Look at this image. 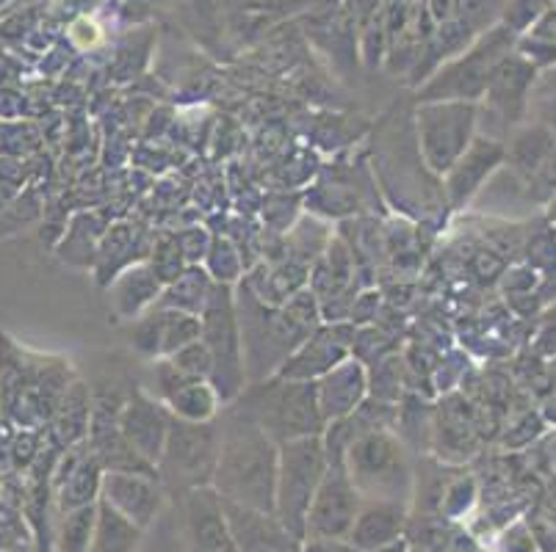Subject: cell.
<instances>
[{"label": "cell", "mask_w": 556, "mask_h": 552, "mask_svg": "<svg viewBox=\"0 0 556 552\" xmlns=\"http://www.w3.org/2000/svg\"><path fill=\"white\" fill-rule=\"evenodd\" d=\"M219 432V462L211 486L222 500L275 514L280 445L241 412H232Z\"/></svg>", "instance_id": "6da1fadb"}, {"label": "cell", "mask_w": 556, "mask_h": 552, "mask_svg": "<svg viewBox=\"0 0 556 552\" xmlns=\"http://www.w3.org/2000/svg\"><path fill=\"white\" fill-rule=\"evenodd\" d=\"M239 412L269 434L277 445L288 439L316 437L325 432V414L318 407V389L311 382L255 384L239 395Z\"/></svg>", "instance_id": "7a4b0ae2"}, {"label": "cell", "mask_w": 556, "mask_h": 552, "mask_svg": "<svg viewBox=\"0 0 556 552\" xmlns=\"http://www.w3.org/2000/svg\"><path fill=\"white\" fill-rule=\"evenodd\" d=\"M343 464L361 498L374 503L402 505L413 489L407 453L402 442L386 432H363L343 448Z\"/></svg>", "instance_id": "3957f363"}, {"label": "cell", "mask_w": 556, "mask_h": 552, "mask_svg": "<svg viewBox=\"0 0 556 552\" xmlns=\"http://www.w3.org/2000/svg\"><path fill=\"white\" fill-rule=\"evenodd\" d=\"M327 473V445L316 437L288 439L280 445L275 489V516L294 539L305 541V523L316 489Z\"/></svg>", "instance_id": "277c9868"}, {"label": "cell", "mask_w": 556, "mask_h": 552, "mask_svg": "<svg viewBox=\"0 0 556 552\" xmlns=\"http://www.w3.org/2000/svg\"><path fill=\"white\" fill-rule=\"evenodd\" d=\"M200 341L208 346L214 359V384L219 401H232L244 389V351H241V329L236 307L227 287H211V296L202 307Z\"/></svg>", "instance_id": "5b68a950"}, {"label": "cell", "mask_w": 556, "mask_h": 552, "mask_svg": "<svg viewBox=\"0 0 556 552\" xmlns=\"http://www.w3.org/2000/svg\"><path fill=\"white\" fill-rule=\"evenodd\" d=\"M222 432L214 423H191L175 418L169 423L164 453L159 459V470L164 480L175 489H194L211 486L219 462Z\"/></svg>", "instance_id": "8992f818"}, {"label": "cell", "mask_w": 556, "mask_h": 552, "mask_svg": "<svg viewBox=\"0 0 556 552\" xmlns=\"http://www.w3.org/2000/svg\"><path fill=\"white\" fill-rule=\"evenodd\" d=\"M336 442L327 448V473L313 498L305 523V541L311 539H346L357 514H361V495L349 478L343 464V448L338 428H332Z\"/></svg>", "instance_id": "52a82bcc"}, {"label": "cell", "mask_w": 556, "mask_h": 552, "mask_svg": "<svg viewBox=\"0 0 556 552\" xmlns=\"http://www.w3.org/2000/svg\"><path fill=\"white\" fill-rule=\"evenodd\" d=\"M473 114L477 108L465 103L432 105L418 114L424 155L432 169L446 171L463 158V152L468 150V141H471Z\"/></svg>", "instance_id": "ba28073f"}, {"label": "cell", "mask_w": 556, "mask_h": 552, "mask_svg": "<svg viewBox=\"0 0 556 552\" xmlns=\"http://www.w3.org/2000/svg\"><path fill=\"white\" fill-rule=\"evenodd\" d=\"M184 516L191 552H239L227 525L225 503L214 486L186 489Z\"/></svg>", "instance_id": "9c48e42d"}, {"label": "cell", "mask_w": 556, "mask_h": 552, "mask_svg": "<svg viewBox=\"0 0 556 552\" xmlns=\"http://www.w3.org/2000/svg\"><path fill=\"white\" fill-rule=\"evenodd\" d=\"M169 423L172 420L166 418L164 409L148 393H141V389L130 393V398L119 409V434L134 448V453L144 459L150 467H159L166 434H169Z\"/></svg>", "instance_id": "30bf717a"}, {"label": "cell", "mask_w": 556, "mask_h": 552, "mask_svg": "<svg viewBox=\"0 0 556 552\" xmlns=\"http://www.w3.org/2000/svg\"><path fill=\"white\" fill-rule=\"evenodd\" d=\"M225 503L227 525L239 552H300V539L288 534L286 525L269 511H257L250 505Z\"/></svg>", "instance_id": "8fae6325"}, {"label": "cell", "mask_w": 556, "mask_h": 552, "mask_svg": "<svg viewBox=\"0 0 556 552\" xmlns=\"http://www.w3.org/2000/svg\"><path fill=\"white\" fill-rule=\"evenodd\" d=\"M100 495L141 530L150 528L161 509V489L150 475L141 473H105Z\"/></svg>", "instance_id": "7c38bea8"}, {"label": "cell", "mask_w": 556, "mask_h": 552, "mask_svg": "<svg viewBox=\"0 0 556 552\" xmlns=\"http://www.w3.org/2000/svg\"><path fill=\"white\" fill-rule=\"evenodd\" d=\"M202 323L191 312L161 310L141 318L134 329V346L148 357H172L189 343L200 341Z\"/></svg>", "instance_id": "4fadbf2b"}, {"label": "cell", "mask_w": 556, "mask_h": 552, "mask_svg": "<svg viewBox=\"0 0 556 552\" xmlns=\"http://www.w3.org/2000/svg\"><path fill=\"white\" fill-rule=\"evenodd\" d=\"M318 389V407L325 420H343L355 412L361 403L363 393H366V376H363L361 364L357 362H343L341 368H332L325 373V382L316 384Z\"/></svg>", "instance_id": "5bb4252c"}, {"label": "cell", "mask_w": 556, "mask_h": 552, "mask_svg": "<svg viewBox=\"0 0 556 552\" xmlns=\"http://www.w3.org/2000/svg\"><path fill=\"white\" fill-rule=\"evenodd\" d=\"M404 528V509L396 503H371L366 511H361L349 530V544L355 550H382L393 544Z\"/></svg>", "instance_id": "9a60e30c"}, {"label": "cell", "mask_w": 556, "mask_h": 552, "mask_svg": "<svg viewBox=\"0 0 556 552\" xmlns=\"http://www.w3.org/2000/svg\"><path fill=\"white\" fill-rule=\"evenodd\" d=\"M141 528H136L128 516H123L114 505L98 500V519L89 552H134L139 547Z\"/></svg>", "instance_id": "2e32d148"}, {"label": "cell", "mask_w": 556, "mask_h": 552, "mask_svg": "<svg viewBox=\"0 0 556 552\" xmlns=\"http://www.w3.org/2000/svg\"><path fill=\"white\" fill-rule=\"evenodd\" d=\"M498 158H502V150L490 141H477L471 150H465L463 158L452 166V177H448V191H452L454 200L463 202L465 196H471L482 177L498 164Z\"/></svg>", "instance_id": "e0dca14e"}, {"label": "cell", "mask_w": 556, "mask_h": 552, "mask_svg": "<svg viewBox=\"0 0 556 552\" xmlns=\"http://www.w3.org/2000/svg\"><path fill=\"white\" fill-rule=\"evenodd\" d=\"M164 403L175 418L191 420V423H208L219 409V395H216L214 384L205 382V378H189Z\"/></svg>", "instance_id": "ac0fdd59"}, {"label": "cell", "mask_w": 556, "mask_h": 552, "mask_svg": "<svg viewBox=\"0 0 556 552\" xmlns=\"http://www.w3.org/2000/svg\"><path fill=\"white\" fill-rule=\"evenodd\" d=\"M159 291H161L159 273L150 271V268H134V271L125 273L123 280L116 282V293H119L116 304H119V310L125 312L130 296H136L134 298V316H136V312L153 304V298L159 296Z\"/></svg>", "instance_id": "d6986e66"}, {"label": "cell", "mask_w": 556, "mask_h": 552, "mask_svg": "<svg viewBox=\"0 0 556 552\" xmlns=\"http://www.w3.org/2000/svg\"><path fill=\"white\" fill-rule=\"evenodd\" d=\"M94 519H98V505H80L78 511H73L64 525L62 544L64 552H89V544H92L94 534Z\"/></svg>", "instance_id": "ffe728a7"}, {"label": "cell", "mask_w": 556, "mask_h": 552, "mask_svg": "<svg viewBox=\"0 0 556 552\" xmlns=\"http://www.w3.org/2000/svg\"><path fill=\"white\" fill-rule=\"evenodd\" d=\"M166 359H172V362L178 364L186 376L205 378V382H211V373H214V359H211L208 346H205L202 341L189 343V346H184L180 351H175L172 357H166Z\"/></svg>", "instance_id": "44dd1931"}, {"label": "cell", "mask_w": 556, "mask_h": 552, "mask_svg": "<svg viewBox=\"0 0 556 552\" xmlns=\"http://www.w3.org/2000/svg\"><path fill=\"white\" fill-rule=\"evenodd\" d=\"M300 552H357L352 544H343V539H311Z\"/></svg>", "instance_id": "7402d4cb"}]
</instances>
